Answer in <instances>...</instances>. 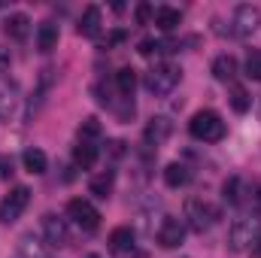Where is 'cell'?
I'll return each instance as SVG.
<instances>
[{
  "label": "cell",
  "mask_w": 261,
  "mask_h": 258,
  "mask_svg": "<svg viewBox=\"0 0 261 258\" xmlns=\"http://www.w3.org/2000/svg\"><path fill=\"white\" fill-rule=\"evenodd\" d=\"M179 79H182V70L176 64H170V61H161V64H155L149 73H146V91L149 94H155V97H167L176 85H179Z\"/></svg>",
  "instance_id": "1"
},
{
  "label": "cell",
  "mask_w": 261,
  "mask_h": 258,
  "mask_svg": "<svg viewBox=\"0 0 261 258\" xmlns=\"http://www.w3.org/2000/svg\"><path fill=\"white\" fill-rule=\"evenodd\" d=\"M189 131H192V137L200 140V143H219L225 137V122H222V116L216 110H200V113L192 116Z\"/></svg>",
  "instance_id": "2"
},
{
  "label": "cell",
  "mask_w": 261,
  "mask_h": 258,
  "mask_svg": "<svg viewBox=\"0 0 261 258\" xmlns=\"http://www.w3.org/2000/svg\"><path fill=\"white\" fill-rule=\"evenodd\" d=\"M258 234H261V219L243 216V219H237V222L228 228V246H231L234 252H246V249L258 240Z\"/></svg>",
  "instance_id": "3"
},
{
  "label": "cell",
  "mask_w": 261,
  "mask_h": 258,
  "mask_svg": "<svg viewBox=\"0 0 261 258\" xmlns=\"http://www.w3.org/2000/svg\"><path fill=\"white\" fill-rule=\"evenodd\" d=\"M28 203H31V189L28 186H15L12 192L0 200V222L3 225H12L28 210Z\"/></svg>",
  "instance_id": "4"
},
{
  "label": "cell",
  "mask_w": 261,
  "mask_h": 258,
  "mask_svg": "<svg viewBox=\"0 0 261 258\" xmlns=\"http://www.w3.org/2000/svg\"><path fill=\"white\" fill-rule=\"evenodd\" d=\"M186 219H189V225H192V231L197 234H203L216 219H219V210L213 207V203H206V200H200V197H192L189 203H186Z\"/></svg>",
  "instance_id": "5"
},
{
  "label": "cell",
  "mask_w": 261,
  "mask_h": 258,
  "mask_svg": "<svg viewBox=\"0 0 261 258\" xmlns=\"http://www.w3.org/2000/svg\"><path fill=\"white\" fill-rule=\"evenodd\" d=\"M67 216H70L82 231H97V225H100V213H97L94 203L85 200V197H73V200L67 203Z\"/></svg>",
  "instance_id": "6"
},
{
  "label": "cell",
  "mask_w": 261,
  "mask_h": 258,
  "mask_svg": "<svg viewBox=\"0 0 261 258\" xmlns=\"http://www.w3.org/2000/svg\"><path fill=\"white\" fill-rule=\"evenodd\" d=\"M261 24V9L252 3H240L234 9V34L237 37H252Z\"/></svg>",
  "instance_id": "7"
},
{
  "label": "cell",
  "mask_w": 261,
  "mask_h": 258,
  "mask_svg": "<svg viewBox=\"0 0 261 258\" xmlns=\"http://www.w3.org/2000/svg\"><path fill=\"white\" fill-rule=\"evenodd\" d=\"M155 237H158V246H161V249H176V246H182V240H186V225H182V219H173V216L161 219Z\"/></svg>",
  "instance_id": "8"
},
{
  "label": "cell",
  "mask_w": 261,
  "mask_h": 258,
  "mask_svg": "<svg viewBox=\"0 0 261 258\" xmlns=\"http://www.w3.org/2000/svg\"><path fill=\"white\" fill-rule=\"evenodd\" d=\"M43 237H46V243L52 249H61V246L70 243V228L58 216H43Z\"/></svg>",
  "instance_id": "9"
},
{
  "label": "cell",
  "mask_w": 261,
  "mask_h": 258,
  "mask_svg": "<svg viewBox=\"0 0 261 258\" xmlns=\"http://www.w3.org/2000/svg\"><path fill=\"white\" fill-rule=\"evenodd\" d=\"M170 134H173V122L167 116H155L143 128V140H146V146H164L170 140Z\"/></svg>",
  "instance_id": "10"
},
{
  "label": "cell",
  "mask_w": 261,
  "mask_h": 258,
  "mask_svg": "<svg viewBox=\"0 0 261 258\" xmlns=\"http://www.w3.org/2000/svg\"><path fill=\"white\" fill-rule=\"evenodd\" d=\"M134 243H137V234H134V228H128V225H122V228H116L110 234V252H116V255L134 252Z\"/></svg>",
  "instance_id": "11"
},
{
  "label": "cell",
  "mask_w": 261,
  "mask_h": 258,
  "mask_svg": "<svg viewBox=\"0 0 261 258\" xmlns=\"http://www.w3.org/2000/svg\"><path fill=\"white\" fill-rule=\"evenodd\" d=\"M189 179H192V170H189L186 164L170 161V164L164 167V183H167V189H182V186H189Z\"/></svg>",
  "instance_id": "12"
},
{
  "label": "cell",
  "mask_w": 261,
  "mask_h": 258,
  "mask_svg": "<svg viewBox=\"0 0 261 258\" xmlns=\"http://www.w3.org/2000/svg\"><path fill=\"white\" fill-rule=\"evenodd\" d=\"M37 49L46 55L52 49H58V24L55 21H43L40 31H37Z\"/></svg>",
  "instance_id": "13"
},
{
  "label": "cell",
  "mask_w": 261,
  "mask_h": 258,
  "mask_svg": "<svg viewBox=\"0 0 261 258\" xmlns=\"http://www.w3.org/2000/svg\"><path fill=\"white\" fill-rule=\"evenodd\" d=\"M79 34L82 37H97L100 34V9L97 6H85V12L79 18Z\"/></svg>",
  "instance_id": "14"
},
{
  "label": "cell",
  "mask_w": 261,
  "mask_h": 258,
  "mask_svg": "<svg viewBox=\"0 0 261 258\" xmlns=\"http://www.w3.org/2000/svg\"><path fill=\"white\" fill-rule=\"evenodd\" d=\"M6 34H9L12 40H28V37H31V18H28L24 12L9 15V18H6Z\"/></svg>",
  "instance_id": "15"
},
{
  "label": "cell",
  "mask_w": 261,
  "mask_h": 258,
  "mask_svg": "<svg viewBox=\"0 0 261 258\" xmlns=\"http://www.w3.org/2000/svg\"><path fill=\"white\" fill-rule=\"evenodd\" d=\"M213 76H216L219 82H231V79L237 76V58H234V55H219V58L213 61Z\"/></svg>",
  "instance_id": "16"
},
{
  "label": "cell",
  "mask_w": 261,
  "mask_h": 258,
  "mask_svg": "<svg viewBox=\"0 0 261 258\" xmlns=\"http://www.w3.org/2000/svg\"><path fill=\"white\" fill-rule=\"evenodd\" d=\"M73 161H76V167H82V170H91L94 164H97V146H91V143H79L76 149H73Z\"/></svg>",
  "instance_id": "17"
},
{
  "label": "cell",
  "mask_w": 261,
  "mask_h": 258,
  "mask_svg": "<svg viewBox=\"0 0 261 258\" xmlns=\"http://www.w3.org/2000/svg\"><path fill=\"white\" fill-rule=\"evenodd\" d=\"M179 21H182L179 9H173V6H158L155 9V24L161 31H173V28H179Z\"/></svg>",
  "instance_id": "18"
},
{
  "label": "cell",
  "mask_w": 261,
  "mask_h": 258,
  "mask_svg": "<svg viewBox=\"0 0 261 258\" xmlns=\"http://www.w3.org/2000/svg\"><path fill=\"white\" fill-rule=\"evenodd\" d=\"M46 167H49V158H46V152L43 149H24V170L28 173H46Z\"/></svg>",
  "instance_id": "19"
},
{
  "label": "cell",
  "mask_w": 261,
  "mask_h": 258,
  "mask_svg": "<svg viewBox=\"0 0 261 258\" xmlns=\"http://www.w3.org/2000/svg\"><path fill=\"white\" fill-rule=\"evenodd\" d=\"M116 88H119V94L130 100L134 97V88H137V73L130 70V67H122L119 73H116Z\"/></svg>",
  "instance_id": "20"
},
{
  "label": "cell",
  "mask_w": 261,
  "mask_h": 258,
  "mask_svg": "<svg viewBox=\"0 0 261 258\" xmlns=\"http://www.w3.org/2000/svg\"><path fill=\"white\" fill-rule=\"evenodd\" d=\"M113 183H116V173H113V170H103V173H97V176L88 183V189H91V194H94V197H110V192H113Z\"/></svg>",
  "instance_id": "21"
},
{
  "label": "cell",
  "mask_w": 261,
  "mask_h": 258,
  "mask_svg": "<svg viewBox=\"0 0 261 258\" xmlns=\"http://www.w3.org/2000/svg\"><path fill=\"white\" fill-rule=\"evenodd\" d=\"M228 100H231V110H234V113H246V110L252 107V97H249V91H246L243 85H231Z\"/></svg>",
  "instance_id": "22"
},
{
  "label": "cell",
  "mask_w": 261,
  "mask_h": 258,
  "mask_svg": "<svg viewBox=\"0 0 261 258\" xmlns=\"http://www.w3.org/2000/svg\"><path fill=\"white\" fill-rule=\"evenodd\" d=\"M18 252H21V258H49L46 255V249H43L31 234H24V237L18 240Z\"/></svg>",
  "instance_id": "23"
},
{
  "label": "cell",
  "mask_w": 261,
  "mask_h": 258,
  "mask_svg": "<svg viewBox=\"0 0 261 258\" xmlns=\"http://www.w3.org/2000/svg\"><path fill=\"white\" fill-rule=\"evenodd\" d=\"M15 110V88H0V119H9Z\"/></svg>",
  "instance_id": "24"
},
{
  "label": "cell",
  "mask_w": 261,
  "mask_h": 258,
  "mask_svg": "<svg viewBox=\"0 0 261 258\" xmlns=\"http://www.w3.org/2000/svg\"><path fill=\"white\" fill-rule=\"evenodd\" d=\"M79 137L88 143V140H94V137H100V122L94 119V116H88L82 125H79Z\"/></svg>",
  "instance_id": "25"
},
{
  "label": "cell",
  "mask_w": 261,
  "mask_h": 258,
  "mask_svg": "<svg viewBox=\"0 0 261 258\" xmlns=\"http://www.w3.org/2000/svg\"><path fill=\"white\" fill-rule=\"evenodd\" d=\"M246 76L255 79V82H261V49L249 52V58H246Z\"/></svg>",
  "instance_id": "26"
},
{
  "label": "cell",
  "mask_w": 261,
  "mask_h": 258,
  "mask_svg": "<svg viewBox=\"0 0 261 258\" xmlns=\"http://www.w3.org/2000/svg\"><path fill=\"white\" fill-rule=\"evenodd\" d=\"M222 192H225V200H228V203H240V200H243V194H240V179H237V176H231V179L222 186Z\"/></svg>",
  "instance_id": "27"
},
{
  "label": "cell",
  "mask_w": 261,
  "mask_h": 258,
  "mask_svg": "<svg viewBox=\"0 0 261 258\" xmlns=\"http://www.w3.org/2000/svg\"><path fill=\"white\" fill-rule=\"evenodd\" d=\"M107 146H110V155H113V158H122V155L128 152V149H125V146H128L125 140H110Z\"/></svg>",
  "instance_id": "28"
},
{
  "label": "cell",
  "mask_w": 261,
  "mask_h": 258,
  "mask_svg": "<svg viewBox=\"0 0 261 258\" xmlns=\"http://www.w3.org/2000/svg\"><path fill=\"white\" fill-rule=\"evenodd\" d=\"M149 18H152V6H149V3H140V6H137V21H140V24H149Z\"/></svg>",
  "instance_id": "29"
},
{
  "label": "cell",
  "mask_w": 261,
  "mask_h": 258,
  "mask_svg": "<svg viewBox=\"0 0 261 258\" xmlns=\"http://www.w3.org/2000/svg\"><path fill=\"white\" fill-rule=\"evenodd\" d=\"M125 40H128V31H113L110 40H107V46H119V43H125Z\"/></svg>",
  "instance_id": "30"
},
{
  "label": "cell",
  "mask_w": 261,
  "mask_h": 258,
  "mask_svg": "<svg viewBox=\"0 0 261 258\" xmlns=\"http://www.w3.org/2000/svg\"><path fill=\"white\" fill-rule=\"evenodd\" d=\"M9 176H12V161L3 158V161H0V179H9Z\"/></svg>",
  "instance_id": "31"
},
{
  "label": "cell",
  "mask_w": 261,
  "mask_h": 258,
  "mask_svg": "<svg viewBox=\"0 0 261 258\" xmlns=\"http://www.w3.org/2000/svg\"><path fill=\"white\" fill-rule=\"evenodd\" d=\"M252 255H255V258H261V234H258V240L252 243Z\"/></svg>",
  "instance_id": "32"
}]
</instances>
